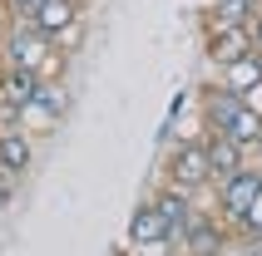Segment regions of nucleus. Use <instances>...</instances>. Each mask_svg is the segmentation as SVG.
I'll list each match as a JSON object with an SVG mask.
<instances>
[{"mask_svg":"<svg viewBox=\"0 0 262 256\" xmlns=\"http://www.w3.org/2000/svg\"><path fill=\"white\" fill-rule=\"evenodd\" d=\"M257 163H262V143H257Z\"/></svg>","mask_w":262,"mask_h":256,"instance_id":"nucleus-19","label":"nucleus"},{"mask_svg":"<svg viewBox=\"0 0 262 256\" xmlns=\"http://www.w3.org/2000/svg\"><path fill=\"white\" fill-rule=\"evenodd\" d=\"M154 202H159V212L168 217V227H173V242L188 232V222L198 217V207H193V192H183V187H173V183H163L159 192H154ZM168 242V246H173Z\"/></svg>","mask_w":262,"mask_h":256,"instance_id":"nucleus-11","label":"nucleus"},{"mask_svg":"<svg viewBox=\"0 0 262 256\" xmlns=\"http://www.w3.org/2000/svg\"><path fill=\"white\" fill-rule=\"evenodd\" d=\"M257 187H262V163L257 168H237L233 177H223V183H213V192H218V217L228 222V227H237L243 217H248L252 197H257Z\"/></svg>","mask_w":262,"mask_h":256,"instance_id":"nucleus-3","label":"nucleus"},{"mask_svg":"<svg viewBox=\"0 0 262 256\" xmlns=\"http://www.w3.org/2000/svg\"><path fill=\"white\" fill-rule=\"evenodd\" d=\"M10 197H15V172H5V168H0V212L10 207Z\"/></svg>","mask_w":262,"mask_h":256,"instance_id":"nucleus-17","label":"nucleus"},{"mask_svg":"<svg viewBox=\"0 0 262 256\" xmlns=\"http://www.w3.org/2000/svg\"><path fill=\"white\" fill-rule=\"evenodd\" d=\"M163 177L183 192H203L213 187V163H208V143L203 138H183L178 148H168V163H163Z\"/></svg>","mask_w":262,"mask_h":256,"instance_id":"nucleus-2","label":"nucleus"},{"mask_svg":"<svg viewBox=\"0 0 262 256\" xmlns=\"http://www.w3.org/2000/svg\"><path fill=\"white\" fill-rule=\"evenodd\" d=\"M30 158H35L30 128H25V123H0V168L20 177V172L30 168Z\"/></svg>","mask_w":262,"mask_h":256,"instance_id":"nucleus-10","label":"nucleus"},{"mask_svg":"<svg viewBox=\"0 0 262 256\" xmlns=\"http://www.w3.org/2000/svg\"><path fill=\"white\" fill-rule=\"evenodd\" d=\"M223 84L237 89V94H252V89L262 84V49H252V55L233 59V64H223Z\"/></svg>","mask_w":262,"mask_h":256,"instance_id":"nucleus-13","label":"nucleus"},{"mask_svg":"<svg viewBox=\"0 0 262 256\" xmlns=\"http://www.w3.org/2000/svg\"><path fill=\"white\" fill-rule=\"evenodd\" d=\"M237 237H243V242H257L262 237V187H257V197H252V207H248V217H243V222H237Z\"/></svg>","mask_w":262,"mask_h":256,"instance_id":"nucleus-15","label":"nucleus"},{"mask_svg":"<svg viewBox=\"0 0 262 256\" xmlns=\"http://www.w3.org/2000/svg\"><path fill=\"white\" fill-rule=\"evenodd\" d=\"M257 49V40H252V30L248 25H228V30H208V59L213 64H233V59H243V55H252Z\"/></svg>","mask_w":262,"mask_h":256,"instance_id":"nucleus-8","label":"nucleus"},{"mask_svg":"<svg viewBox=\"0 0 262 256\" xmlns=\"http://www.w3.org/2000/svg\"><path fill=\"white\" fill-rule=\"evenodd\" d=\"M203 143H208V163H213V183H223V177H233L237 168H248V143H237V138H228V133H213L208 128L203 133Z\"/></svg>","mask_w":262,"mask_h":256,"instance_id":"nucleus-7","label":"nucleus"},{"mask_svg":"<svg viewBox=\"0 0 262 256\" xmlns=\"http://www.w3.org/2000/svg\"><path fill=\"white\" fill-rule=\"evenodd\" d=\"M203 128L257 148L262 143V109H252L248 94H237L228 84H213V89H203Z\"/></svg>","mask_w":262,"mask_h":256,"instance_id":"nucleus-1","label":"nucleus"},{"mask_svg":"<svg viewBox=\"0 0 262 256\" xmlns=\"http://www.w3.org/2000/svg\"><path fill=\"white\" fill-rule=\"evenodd\" d=\"M64 109H70V94H64V84L45 79L40 94H35V104L25 109V128H55L59 118H64Z\"/></svg>","mask_w":262,"mask_h":256,"instance_id":"nucleus-9","label":"nucleus"},{"mask_svg":"<svg viewBox=\"0 0 262 256\" xmlns=\"http://www.w3.org/2000/svg\"><path fill=\"white\" fill-rule=\"evenodd\" d=\"M30 20H35V25H40L50 40H59L70 25H79V20H84V0H45V5L30 15Z\"/></svg>","mask_w":262,"mask_h":256,"instance_id":"nucleus-12","label":"nucleus"},{"mask_svg":"<svg viewBox=\"0 0 262 256\" xmlns=\"http://www.w3.org/2000/svg\"><path fill=\"white\" fill-rule=\"evenodd\" d=\"M243 256H262V237H257V242H248V251H243Z\"/></svg>","mask_w":262,"mask_h":256,"instance_id":"nucleus-18","label":"nucleus"},{"mask_svg":"<svg viewBox=\"0 0 262 256\" xmlns=\"http://www.w3.org/2000/svg\"><path fill=\"white\" fill-rule=\"evenodd\" d=\"M40 84H45L40 69H15V64H5L0 69V123H25V109L35 104Z\"/></svg>","mask_w":262,"mask_h":256,"instance_id":"nucleus-4","label":"nucleus"},{"mask_svg":"<svg viewBox=\"0 0 262 256\" xmlns=\"http://www.w3.org/2000/svg\"><path fill=\"white\" fill-rule=\"evenodd\" d=\"M173 246L183 256H223V251H228V222L213 217V212H198L188 222V232H183Z\"/></svg>","mask_w":262,"mask_h":256,"instance_id":"nucleus-5","label":"nucleus"},{"mask_svg":"<svg viewBox=\"0 0 262 256\" xmlns=\"http://www.w3.org/2000/svg\"><path fill=\"white\" fill-rule=\"evenodd\" d=\"M168 242H173V227L159 212V202L154 197L139 202V212L129 217V246H168Z\"/></svg>","mask_w":262,"mask_h":256,"instance_id":"nucleus-6","label":"nucleus"},{"mask_svg":"<svg viewBox=\"0 0 262 256\" xmlns=\"http://www.w3.org/2000/svg\"><path fill=\"white\" fill-rule=\"evenodd\" d=\"M252 10H257V0H218V5H208V30H228V25H248Z\"/></svg>","mask_w":262,"mask_h":256,"instance_id":"nucleus-14","label":"nucleus"},{"mask_svg":"<svg viewBox=\"0 0 262 256\" xmlns=\"http://www.w3.org/2000/svg\"><path fill=\"white\" fill-rule=\"evenodd\" d=\"M45 0H5V10H10V20H30V15L40 10Z\"/></svg>","mask_w":262,"mask_h":256,"instance_id":"nucleus-16","label":"nucleus"}]
</instances>
